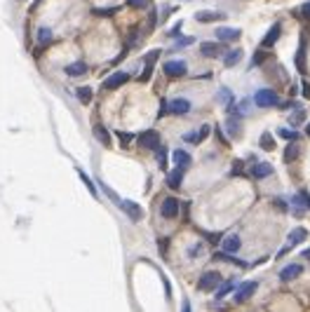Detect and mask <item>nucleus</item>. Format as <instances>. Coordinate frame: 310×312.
Here are the masks:
<instances>
[{
    "instance_id": "obj_48",
    "label": "nucleus",
    "mask_w": 310,
    "mask_h": 312,
    "mask_svg": "<svg viewBox=\"0 0 310 312\" xmlns=\"http://www.w3.org/2000/svg\"><path fill=\"white\" fill-rule=\"evenodd\" d=\"M306 132H308V136H310V122H308V127H306Z\"/></svg>"
},
{
    "instance_id": "obj_23",
    "label": "nucleus",
    "mask_w": 310,
    "mask_h": 312,
    "mask_svg": "<svg viewBox=\"0 0 310 312\" xmlns=\"http://www.w3.org/2000/svg\"><path fill=\"white\" fill-rule=\"evenodd\" d=\"M75 96H78L80 104L90 106V104H92V96H94V89H92V87H78V89H75Z\"/></svg>"
},
{
    "instance_id": "obj_9",
    "label": "nucleus",
    "mask_w": 310,
    "mask_h": 312,
    "mask_svg": "<svg viewBox=\"0 0 310 312\" xmlns=\"http://www.w3.org/2000/svg\"><path fill=\"white\" fill-rule=\"evenodd\" d=\"M256 289H258L256 282H244V284L235 291V303H244V300H249L254 294H256Z\"/></svg>"
},
{
    "instance_id": "obj_32",
    "label": "nucleus",
    "mask_w": 310,
    "mask_h": 312,
    "mask_svg": "<svg viewBox=\"0 0 310 312\" xmlns=\"http://www.w3.org/2000/svg\"><path fill=\"white\" fill-rule=\"evenodd\" d=\"M219 99H221V101H226L230 108H233V96H230V89H228V87H221V89H219Z\"/></svg>"
},
{
    "instance_id": "obj_4",
    "label": "nucleus",
    "mask_w": 310,
    "mask_h": 312,
    "mask_svg": "<svg viewBox=\"0 0 310 312\" xmlns=\"http://www.w3.org/2000/svg\"><path fill=\"white\" fill-rule=\"evenodd\" d=\"M162 70H164V75H169V78H181V75L188 73V66H186V61H164V64H162Z\"/></svg>"
},
{
    "instance_id": "obj_10",
    "label": "nucleus",
    "mask_w": 310,
    "mask_h": 312,
    "mask_svg": "<svg viewBox=\"0 0 310 312\" xmlns=\"http://www.w3.org/2000/svg\"><path fill=\"white\" fill-rule=\"evenodd\" d=\"M280 35H282V24H273V26L268 28V33H266V38H263V42H261V47H266V50H270L275 42L280 40Z\"/></svg>"
},
{
    "instance_id": "obj_34",
    "label": "nucleus",
    "mask_w": 310,
    "mask_h": 312,
    "mask_svg": "<svg viewBox=\"0 0 310 312\" xmlns=\"http://www.w3.org/2000/svg\"><path fill=\"white\" fill-rule=\"evenodd\" d=\"M127 5L134 10H144V7H148V0H127Z\"/></svg>"
},
{
    "instance_id": "obj_3",
    "label": "nucleus",
    "mask_w": 310,
    "mask_h": 312,
    "mask_svg": "<svg viewBox=\"0 0 310 312\" xmlns=\"http://www.w3.org/2000/svg\"><path fill=\"white\" fill-rule=\"evenodd\" d=\"M136 141H139V148L144 150H155L160 146V134L155 132V129H146L144 134L136 136Z\"/></svg>"
},
{
    "instance_id": "obj_43",
    "label": "nucleus",
    "mask_w": 310,
    "mask_h": 312,
    "mask_svg": "<svg viewBox=\"0 0 310 312\" xmlns=\"http://www.w3.org/2000/svg\"><path fill=\"white\" fill-rule=\"evenodd\" d=\"M193 38H181V40H179V47H188V45H193Z\"/></svg>"
},
{
    "instance_id": "obj_47",
    "label": "nucleus",
    "mask_w": 310,
    "mask_h": 312,
    "mask_svg": "<svg viewBox=\"0 0 310 312\" xmlns=\"http://www.w3.org/2000/svg\"><path fill=\"white\" fill-rule=\"evenodd\" d=\"M303 94L310 99V85H303Z\"/></svg>"
},
{
    "instance_id": "obj_2",
    "label": "nucleus",
    "mask_w": 310,
    "mask_h": 312,
    "mask_svg": "<svg viewBox=\"0 0 310 312\" xmlns=\"http://www.w3.org/2000/svg\"><path fill=\"white\" fill-rule=\"evenodd\" d=\"M254 104L261 108H273L280 104V99H277V92H273V89H258L254 94Z\"/></svg>"
},
{
    "instance_id": "obj_16",
    "label": "nucleus",
    "mask_w": 310,
    "mask_h": 312,
    "mask_svg": "<svg viewBox=\"0 0 310 312\" xmlns=\"http://www.w3.org/2000/svg\"><path fill=\"white\" fill-rule=\"evenodd\" d=\"M92 132H94L96 141H99L101 146H106V148H110V141H113V139H110V132H108V129L104 127V124H94V129H92Z\"/></svg>"
},
{
    "instance_id": "obj_5",
    "label": "nucleus",
    "mask_w": 310,
    "mask_h": 312,
    "mask_svg": "<svg viewBox=\"0 0 310 312\" xmlns=\"http://www.w3.org/2000/svg\"><path fill=\"white\" fill-rule=\"evenodd\" d=\"M125 82H129V73L115 70V73H110L106 80H104V89H118V87H122Z\"/></svg>"
},
{
    "instance_id": "obj_18",
    "label": "nucleus",
    "mask_w": 310,
    "mask_h": 312,
    "mask_svg": "<svg viewBox=\"0 0 310 312\" xmlns=\"http://www.w3.org/2000/svg\"><path fill=\"white\" fill-rule=\"evenodd\" d=\"M172 160L176 162V167H183V169H188V164L193 162L188 150H174V153H172Z\"/></svg>"
},
{
    "instance_id": "obj_1",
    "label": "nucleus",
    "mask_w": 310,
    "mask_h": 312,
    "mask_svg": "<svg viewBox=\"0 0 310 312\" xmlns=\"http://www.w3.org/2000/svg\"><path fill=\"white\" fill-rule=\"evenodd\" d=\"M164 113H172V115H186L190 113V101L188 99H169V101H162L160 108V118Z\"/></svg>"
},
{
    "instance_id": "obj_14",
    "label": "nucleus",
    "mask_w": 310,
    "mask_h": 312,
    "mask_svg": "<svg viewBox=\"0 0 310 312\" xmlns=\"http://www.w3.org/2000/svg\"><path fill=\"white\" fill-rule=\"evenodd\" d=\"M183 172H186L183 167H176L174 172H169V174H167V186H169L172 190H179V188H181V181H183Z\"/></svg>"
},
{
    "instance_id": "obj_12",
    "label": "nucleus",
    "mask_w": 310,
    "mask_h": 312,
    "mask_svg": "<svg viewBox=\"0 0 310 312\" xmlns=\"http://www.w3.org/2000/svg\"><path fill=\"white\" fill-rule=\"evenodd\" d=\"M223 47H226V42H202L200 45V52L204 56H209V59H214V56L223 54Z\"/></svg>"
},
{
    "instance_id": "obj_8",
    "label": "nucleus",
    "mask_w": 310,
    "mask_h": 312,
    "mask_svg": "<svg viewBox=\"0 0 310 312\" xmlns=\"http://www.w3.org/2000/svg\"><path fill=\"white\" fill-rule=\"evenodd\" d=\"M160 214L164 218H176L179 216V200L176 197H164L160 202Z\"/></svg>"
},
{
    "instance_id": "obj_41",
    "label": "nucleus",
    "mask_w": 310,
    "mask_h": 312,
    "mask_svg": "<svg viewBox=\"0 0 310 312\" xmlns=\"http://www.w3.org/2000/svg\"><path fill=\"white\" fill-rule=\"evenodd\" d=\"M198 134H200V141H204L207 136L212 134V127H209V124H202V127L198 129Z\"/></svg>"
},
{
    "instance_id": "obj_36",
    "label": "nucleus",
    "mask_w": 310,
    "mask_h": 312,
    "mask_svg": "<svg viewBox=\"0 0 310 312\" xmlns=\"http://www.w3.org/2000/svg\"><path fill=\"white\" fill-rule=\"evenodd\" d=\"M160 54H162V50H150L148 54H146V64H155Z\"/></svg>"
},
{
    "instance_id": "obj_28",
    "label": "nucleus",
    "mask_w": 310,
    "mask_h": 312,
    "mask_svg": "<svg viewBox=\"0 0 310 312\" xmlns=\"http://www.w3.org/2000/svg\"><path fill=\"white\" fill-rule=\"evenodd\" d=\"M115 12H118V7H96V10H92V14H94V17H101V19L113 17Z\"/></svg>"
},
{
    "instance_id": "obj_39",
    "label": "nucleus",
    "mask_w": 310,
    "mask_h": 312,
    "mask_svg": "<svg viewBox=\"0 0 310 312\" xmlns=\"http://www.w3.org/2000/svg\"><path fill=\"white\" fill-rule=\"evenodd\" d=\"M230 289H233V284H230V282H228V284H223L221 289H219V291H216V298H223V296H228Z\"/></svg>"
},
{
    "instance_id": "obj_19",
    "label": "nucleus",
    "mask_w": 310,
    "mask_h": 312,
    "mask_svg": "<svg viewBox=\"0 0 310 312\" xmlns=\"http://www.w3.org/2000/svg\"><path fill=\"white\" fill-rule=\"evenodd\" d=\"M306 240H308V230L306 228H294L289 232V246H296L301 242H306Z\"/></svg>"
},
{
    "instance_id": "obj_25",
    "label": "nucleus",
    "mask_w": 310,
    "mask_h": 312,
    "mask_svg": "<svg viewBox=\"0 0 310 312\" xmlns=\"http://www.w3.org/2000/svg\"><path fill=\"white\" fill-rule=\"evenodd\" d=\"M240 59H242V50H233V52H228V54H226V59H223V66H226V68L235 66Z\"/></svg>"
},
{
    "instance_id": "obj_42",
    "label": "nucleus",
    "mask_w": 310,
    "mask_h": 312,
    "mask_svg": "<svg viewBox=\"0 0 310 312\" xmlns=\"http://www.w3.org/2000/svg\"><path fill=\"white\" fill-rule=\"evenodd\" d=\"M301 17H303V19H308V21H310V2H306V5L301 7Z\"/></svg>"
},
{
    "instance_id": "obj_45",
    "label": "nucleus",
    "mask_w": 310,
    "mask_h": 312,
    "mask_svg": "<svg viewBox=\"0 0 310 312\" xmlns=\"http://www.w3.org/2000/svg\"><path fill=\"white\" fill-rule=\"evenodd\" d=\"M275 207L282 209V211H287V202H284V200H275Z\"/></svg>"
},
{
    "instance_id": "obj_15",
    "label": "nucleus",
    "mask_w": 310,
    "mask_h": 312,
    "mask_svg": "<svg viewBox=\"0 0 310 312\" xmlns=\"http://www.w3.org/2000/svg\"><path fill=\"white\" fill-rule=\"evenodd\" d=\"M195 19L200 21V24H212V21H219V19H226L221 12H212V10H200V12H195Z\"/></svg>"
},
{
    "instance_id": "obj_35",
    "label": "nucleus",
    "mask_w": 310,
    "mask_h": 312,
    "mask_svg": "<svg viewBox=\"0 0 310 312\" xmlns=\"http://www.w3.org/2000/svg\"><path fill=\"white\" fill-rule=\"evenodd\" d=\"M181 139H183L186 143H200V134H198V132H190V134H183Z\"/></svg>"
},
{
    "instance_id": "obj_46",
    "label": "nucleus",
    "mask_w": 310,
    "mask_h": 312,
    "mask_svg": "<svg viewBox=\"0 0 310 312\" xmlns=\"http://www.w3.org/2000/svg\"><path fill=\"white\" fill-rule=\"evenodd\" d=\"M233 167H235V169H233V174H235V176H237V174H240V172H242V169H240V167H242V162H240V160H237V162L233 164Z\"/></svg>"
},
{
    "instance_id": "obj_33",
    "label": "nucleus",
    "mask_w": 310,
    "mask_h": 312,
    "mask_svg": "<svg viewBox=\"0 0 310 312\" xmlns=\"http://www.w3.org/2000/svg\"><path fill=\"white\" fill-rule=\"evenodd\" d=\"M277 134L282 136L284 141H296V139H298V132H294V129H280Z\"/></svg>"
},
{
    "instance_id": "obj_22",
    "label": "nucleus",
    "mask_w": 310,
    "mask_h": 312,
    "mask_svg": "<svg viewBox=\"0 0 310 312\" xmlns=\"http://www.w3.org/2000/svg\"><path fill=\"white\" fill-rule=\"evenodd\" d=\"M221 246H223V251H228V254H235V251L242 246V242H240V237H237V235H230V237H226V240L221 242Z\"/></svg>"
},
{
    "instance_id": "obj_40",
    "label": "nucleus",
    "mask_w": 310,
    "mask_h": 312,
    "mask_svg": "<svg viewBox=\"0 0 310 312\" xmlns=\"http://www.w3.org/2000/svg\"><path fill=\"white\" fill-rule=\"evenodd\" d=\"M266 47H263V50H258L256 52V56H254V66H258V64H263V61H266Z\"/></svg>"
},
{
    "instance_id": "obj_37",
    "label": "nucleus",
    "mask_w": 310,
    "mask_h": 312,
    "mask_svg": "<svg viewBox=\"0 0 310 312\" xmlns=\"http://www.w3.org/2000/svg\"><path fill=\"white\" fill-rule=\"evenodd\" d=\"M150 75H153V64H146V68H144V73H141V78H139V80H141V82H148Z\"/></svg>"
},
{
    "instance_id": "obj_7",
    "label": "nucleus",
    "mask_w": 310,
    "mask_h": 312,
    "mask_svg": "<svg viewBox=\"0 0 310 312\" xmlns=\"http://www.w3.org/2000/svg\"><path fill=\"white\" fill-rule=\"evenodd\" d=\"M120 209L132 218V221H141V218H144V209H141V204L132 202V200H120Z\"/></svg>"
},
{
    "instance_id": "obj_44",
    "label": "nucleus",
    "mask_w": 310,
    "mask_h": 312,
    "mask_svg": "<svg viewBox=\"0 0 310 312\" xmlns=\"http://www.w3.org/2000/svg\"><path fill=\"white\" fill-rule=\"evenodd\" d=\"M179 31H181V21H179V24H174V28H172V33H169V35H172V38H176V35H179Z\"/></svg>"
},
{
    "instance_id": "obj_6",
    "label": "nucleus",
    "mask_w": 310,
    "mask_h": 312,
    "mask_svg": "<svg viewBox=\"0 0 310 312\" xmlns=\"http://www.w3.org/2000/svg\"><path fill=\"white\" fill-rule=\"evenodd\" d=\"M219 282H221V275L214 270L204 272L202 277H200V282H198V289L200 291H212V289H216L219 286Z\"/></svg>"
},
{
    "instance_id": "obj_20",
    "label": "nucleus",
    "mask_w": 310,
    "mask_h": 312,
    "mask_svg": "<svg viewBox=\"0 0 310 312\" xmlns=\"http://www.w3.org/2000/svg\"><path fill=\"white\" fill-rule=\"evenodd\" d=\"M85 73H87V64L85 61H73V64L66 66V75H71V78H78V75H85Z\"/></svg>"
},
{
    "instance_id": "obj_27",
    "label": "nucleus",
    "mask_w": 310,
    "mask_h": 312,
    "mask_svg": "<svg viewBox=\"0 0 310 312\" xmlns=\"http://www.w3.org/2000/svg\"><path fill=\"white\" fill-rule=\"evenodd\" d=\"M258 146L263 150H273L275 148V141H273V136L266 132V134H261V139H258Z\"/></svg>"
},
{
    "instance_id": "obj_26",
    "label": "nucleus",
    "mask_w": 310,
    "mask_h": 312,
    "mask_svg": "<svg viewBox=\"0 0 310 312\" xmlns=\"http://www.w3.org/2000/svg\"><path fill=\"white\" fill-rule=\"evenodd\" d=\"M155 157H158V164H160V169H164V172H167V148L158 146V148H155Z\"/></svg>"
},
{
    "instance_id": "obj_17",
    "label": "nucleus",
    "mask_w": 310,
    "mask_h": 312,
    "mask_svg": "<svg viewBox=\"0 0 310 312\" xmlns=\"http://www.w3.org/2000/svg\"><path fill=\"white\" fill-rule=\"evenodd\" d=\"M273 174V164L270 162H256L252 167V176L254 178H266Z\"/></svg>"
},
{
    "instance_id": "obj_31",
    "label": "nucleus",
    "mask_w": 310,
    "mask_h": 312,
    "mask_svg": "<svg viewBox=\"0 0 310 312\" xmlns=\"http://www.w3.org/2000/svg\"><path fill=\"white\" fill-rule=\"evenodd\" d=\"M118 139H120V143H122V148H129V143H132V141H134V134H132V132H129V134H127V132H118Z\"/></svg>"
},
{
    "instance_id": "obj_13",
    "label": "nucleus",
    "mask_w": 310,
    "mask_h": 312,
    "mask_svg": "<svg viewBox=\"0 0 310 312\" xmlns=\"http://www.w3.org/2000/svg\"><path fill=\"white\" fill-rule=\"evenodd\" d=\"M301 272H303V268H301L298 263H292V265H287V268L280 272V279H282V282H292V279H298V277H301Z\"/></svg>"
},
{
    "instance_id": "obj_21",
    "label": "nucleus",
    "mask_w": 310,
    "mask_h": 312,
    "mask_svg": "<svg viewBox=\"0 0 310 312\" xmlns=\"http://www.w3.org/2000/svg\"><path fill=\"white\" fill-rule=\"evenodd\" d=\"M298 155H301V146L296 141H289V146L284 148V162H294L298 160Z\"/></svg>"
},
{
    "instance_id": "obj_30",
    "label": "nucleus",
    "mask_w": 310,
    "mask_h": 312,
    "mask_svg": "<svg viewBox=\"0 0 310 312\" xmlns=\"http://www.w3.org/2000/svg\"><path fill=\"white\" fill-rule=\"evenodd\" d=\"M78 176H80V181L85 183V186H87V190H90L92 195H96V183H94V181H92V178L87 176L85 172H78Z\"/></svg>"
},
{
    "instance_id": "obj_38",
    "label": "nucleus",
    "mask_w": 310,
    "mask_h": 312,
    "mask_svg": "<svg viewBox=\"0 0 310 312\" xmlns=\"http://www.w3.org/2000/svg\"><path fill=\"white\" fill-rule=\"evenodd\" d=\"M303 118H306V113H303V110H298V113H294V115L289 118V122H292V124H301V122H303Z\"/></svg>"
},
{
    "instance_id": "obj_29",
    "label": "nucleus",
    "mask_w": 310,
    "mask_h": 312,
    "mask_svg": "<svg viewBox=\"0 0 310 312\" xmlns=\"http://www.w3.org/2000/svg\"><path fill=\"white\" fill-rule=\"evenodd\" d=\"M38 42H40L42 47L50 45V42H52V31H50V28H40V31H38Z\"/></svg>"
},
{
    "instance_id": "obj_11",
    "label": "nucleus",
    "mask_w": 310,
    "mask_h": 312,
    "mask_svg": "<svg viewBox=\"0 0 310 312\" xmlns=\"http://www.w3.org/2000/svg\"><path fill=\"white\" fill-rule=\"evenodd\" d=\"M216 35H219V40L221 42H235L240 40V35H242V31L240 28H230V26H221L216 31Z\"/></svg>"
},
{
    "instance_id": "obj_24",
    "label": "nucleus",
    "mask_w": 310,
    "mask_h": 312,
    "mask_svg": "<svg viewBox=\"0 0 310 312\" xmlns=\"http://www.w3.org/2000/svg\"><path fill=\"white\" fill-rule=\"evenodd\" d=\"M226 127H228V134L233 136V139H237V136L242 134V132H240V120H237V115H233V113H230Z\"/></svg>"
}]
</instances>
